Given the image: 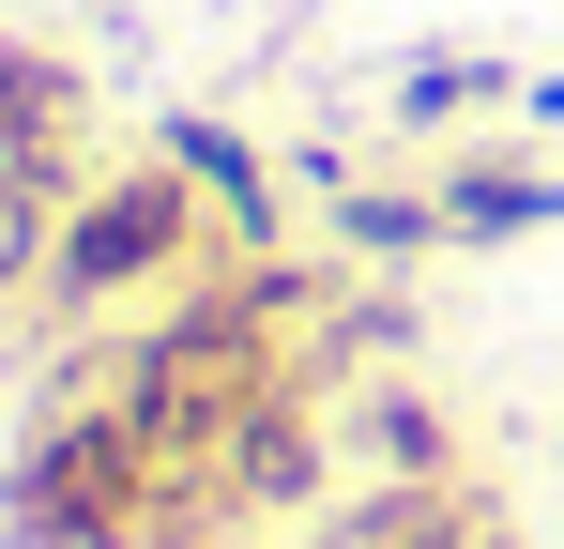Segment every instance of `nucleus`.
Listing matches in <instances>:
<instances>
[{
  "label": "nucleus",
  "instance_id": "nucleus-1",
  "mask_svg": "<svg viewBox=\"0 0 564 549\" xmlns=\"http://www.w3.org/2000/svg\"><path fill=\"white\" fill-rule=\"evenodd\" d=\"M214 260H229V245H214V198H198L169 153H122L107 183H77V198H62L31 321H46V336H93V321H138L153 290H198Z\"/></svg>",
  "mask_w": 564,
  "mask_h": 549
},
{
  "label": "nucleus",
  "instance_id": "nucleus-2",
  "mask_svg": "<svg viewBox=\"0 0 564 549\" xmlns=\"http://www.w3.org/2000/svg\"><path fill=\"white\" fill-rule=\"evenodd\" d=\"M0 549H198V519L107 397H46L0 458Z\"/></svg>",
  "mask_w": 564,
  "mask_h": 549
},
{
  "label": "nucleus",
  "instance_id": "nucleus-3",
  "mask_svg": "<svg viewBox=\"0 0 564 549\" xmlns=\"http://www.w3.org/2000/svg\"><path fill=\"white\" fill-rule=\"evenodd\" d=\"M0 169L46 183V198H77V183H107L122 153H107V92L77 46H31V31H0Z\"/></svg>",
  "mask_w": 564,
  "mask_h": 549
},
{
  "label": "nucleus",
  "instance_id": "nucleus-4",
  "mask_svg": "<svg viewBox=\"0 0 564 549\" xmlns=\"http://www.w3.org/2000/svg\"><path fill=\"white\" fill-rule=\"evenodd\" d=\"M336 473H351V488H443L473 458H458V428H443L397 366H351V381H336Z\"/></svg>",
  "mask_w": 564,
  "mask_h": 549
},
{
  "label": "nucleus",
  "instance_id": "nucleus-5",
  "mask_svg": "<svg viewBox=\"0 0 564 549\" xmlns=\"http://www.w3.org/2000/svg\"><path fill=\"white\" fill-rule=\"evenodd\" d=\"M153 153H169V169L214 198V245H229V260H290V245H275V153H260L245 122H214V107H169V122H153Z\"/></svg>",
  "mask_w": 564,
  "mask_h": 549
},
{
  "label": "nucleus",
  "instance_id": "nucleus-6",
  "mask_svg": "<svg viewBox=\"0 0 564 549\" xmlns=\"http://www.w3.org/2000/svg\"><path fill=\"white\" fill-rule=\"evenodd\" d=\"M519 229H564V169H534V153L443 169V245H519Z\"/></svg>",
  "mask_w": 564,
  "mask_h": 549
},
{
  "label": "nucleus",
  "instance_id": "nucleus-7",
  "mask_svg": "<svg viewBox=\"0 0 564 549\" xmlns=\"http://www.w3.org/2000/svg\"><path fill=\"white\" fill-rule=\"evenodd\" d=\"M503 62H473V46H427V62H412V77H397V122H473V107H503Z\"/></svg>",
  "mask_w": 564,
  "mask_h": 549
},
{
  "label": "nucleus",
  "instance_id": "nucleus-8",
  "mask_svg": "<svg viewBox=\"0 0 564 549\" xmlns=\"http://www.w3.org/2000/svg\"><path fill=\"white\" fill-rule=\"evenodd\" d=\"M46 229H62V198H46V183H15V169H0V321H15V305L46 290Z\"/></svg>",
  "mask_w": 564,
  "mask_h": 549
}]
</instances>
